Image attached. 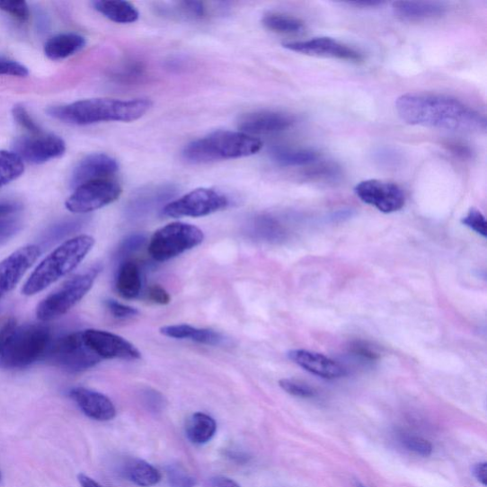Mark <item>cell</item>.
I'll list each match as a JSON object with an SVG mask.
<instances>
[{"label":"cell","instance_id":"obj_9","mask_svg":"<svg viewBox=\"0 0 487 487\" xmlns=\"http://www.w3.org/2000/svg\"><path fill=\"white\" fill-rule=\"evenodd\" d=\"M229 204V199L224 194L215 190L202 188L167 204L162 209V215L173 218L202 217L217 213Z\"/></svg>","mask_w":487,"mask_h":487},{"label":"cell","instance_id":"obj_11","mask_svg":"<svg viewBox=\"0 0 487 487\" xmlns=\"http://www.w3.org/2000/svg\"><path fill=\"white\" fill-rule=\"evenodd\" d=\"M13 150L23 162L38 165L62 156L66 152V144L58 136L43 133L16 139Z\"/></svg>","mask_w":487,"mask_h":487},{"label":"cell","instance_id":"obj_7","mask_svg":"<svg viewBox=\"0 0 487 487\" xmlns=\"http://www.w3.org/2000/svg\"><path fill=\"white\" fill-rule=\"evenodd\" d=\"M203 232L198 226L175 222L159 229L152 236L149 252L158 262H165L193 248L204 241Z\"/></svg>","mask_w":487,"mask_h":487},{"label":"cell","instance_id":"obj_31","mask_svg":"<svg viewBox=\"0 0 487 487\" xmlns=\"http://www.w3.org/2000/svg\"><path fill=\"white\" fill-rule=\"evenodd\" d=\"M23 173L24 162L18 155L0 151V189L18 180Z\"/></svg>","mask_w":487,"mask_h":487},{"label":"cell","instance_id":"obj_2","mask_svg":"<svg viewBox=\"0 0 487 487\" xmlns=\"http://www.w3.org/2000/svg\"><path fill=\"white\" fill-rule=\"evenodd\" d=\"M152 105L151 101L144 99H93L51 107L48 113L59 121L79 126L111 121L132 122L141 119Z\"/></svg>","mask_w":487,"mask_h":487},{"label":"cell","instance_id":"obj_45","mask_svg":"<svg viewBox=\"0 0 487 487\" xmlns=\"http://www.w3.org/2000/svg\"><path fill=\"white\" fill-rule=\"evenodd\" d=\"M146 242V238L142 235H135L126 238L120 246V256H127L129 253H133L143 247Z\"/></svg>","mask_w":487,"mask_h":487},{"label":"cell","instance_id":"obj_39","mask_svg":"<svg viewBox=\"0 0 487 487\" xmlns=\"http://www.w3.org/2000/svg\"><path fill=\"white\" fill-rule=\"evenodd\" d=\"M0 10L7 13L13 19L22 22H26L30 19V9L25 2H16V0H8V2H0Z\"/></svg>","mask_w":487,"mask_h":487},{"label":"cell","instance_id":"obj_24","mask_svg":"<svg viewBox=\"0 0 487 487\" xmlns=\"http://www.w3.org/2000/svg\"><path fill=\"white\" fill-rule=\"evenodd\" d=\"M93 4L97 12L113 22L134 23L139 18L137 8L128 2H122V0H100Z\"/></svg>","mask_w":487,"mask_h":487},{"label":"cell","instance_id":"obj_3","mask_svg":"<svg viewBox=\"0 0 487 487\" xmlns=\"http://www.w3.org/2000/svg\"><path fill=\"white\" fill-rule=\"evenodd\" d=\"M94 239L79 235L61 244L49 254L31 274L22 288V294L32 297L75 270L91 252Z\"/></svg>","mask_w":487,"mask_h":487},{"label":"cell","instance_id":"obj_26","mask_svg":"<svg viewBox=\"0 0 487 487\" xmlns=\"http://www.w3.org/2000/svg\"><path fill=\"white\" fill-rule=\"evenodd\" d=\"M117 289L125 299H135L140 295L142 288L141 271L132 261L124 262L118 272Z\"/></svg>","mask_w":487,"mask_h":487},{"label":"cell","instance_id":"obj_38","mask_svg":"<svg viewBox=\"0 0 487 487\" xmlns=\"http://www.w3.org/2000/svg\"><path fill=\"white\" fill-rule=\"evenodd\" d=\"M462 223L470 230L480 235L483 238L487 236V223L484 216L478 208H470L467 215L463 218Z\"/></svg>","mask_w":487,"mask_h":487},{"label":"cell","instance_id":"obj_40","mask_svg":"<svg viewBox=\"0 0 487 487\" xmlns=\"http://www.w3.org/2000/svg\"><path fill=\"white\" fill-rule=\"evenodd\" d=\"M22 229L20 219L11 216L0 218V245L8 242Z\"/></svg>","mask_w":487,"mask_h":487},{"label":"cell","instance_id":"obj_12","mask_svg":"<svg viewBox=\"0 0 487 487\" xmlns=\"http://www.w3.org/2000/svg\"><path fill=\"white\" fill-rule=\"evenodd\" d=\"M354 191L361 201L384 214L396 213L405 204L403 190L392 182L368 180L357 184Z\"/></svg>","mask_w":487,"mask_h":487},{"label":"cell","instance_id":"obj_23","mask_svg":"<svg viewBox=\"0 0 487 487\" xmlns=\"http://www.w3.org/2000/svg\"><path fill=\"white\" fill-rule=\"evenodd\" d=\"M173 187L161 186L143 190L137 197L133 199L128 209L132 215H143L151 212L153 208L165 202L173 196Z\"/></svg>","mask_w":487,"mask_h":487},{"label":"cell","instance_id":"obj_10","mask_svg":"<svg viewBox=\"0 0 487 487\" xmlns=\"http://www.w3.org/2000/svg\"><path fill=\"white\" fill-rule=\"evenodd\" d=\"M121 193L120 185L110 178L93 181L77 187L65 206L71 213L88 214L117 201Z\"/></svg>","mask_w":487,"mask_h":487},{"label":"cell","instance_id":"obj_21","mask_svg":"<svg viewBox=\"0 0 487 487\" xmlns=\"http://www.w3.org/2000/svg\"><path fill=\"white\" fill-rule=\"evenodd\" d=\"M161 334L164 336L190 340L192 342L207 345L220 346L225 342V337L213 330L199 329L190 326V324H173L160 329Z\"/></svg>","mask_w":487,"mask_h":487},{"label":"cell","instance_id":"obj_15","mask_svg":"<svg viewBox=\"0 0 487 487\" xmlns=\"http://www.w3.org/2000/svg\"><path fill=\"white\" fill-rule=\"evenodd\" d=\"M40 253L39 246L28 245L15 251L0 262V300L19 284Z\"/></svg>","mask_w":487,"mask_h":487},{"label":"cell","instance_id":"obj_47","mask_svg":"<svg viewBox=\"0 0 487 487\" xmlns=\"http://www.w3.org/2000/svg\"><path fill=\"white\" fill-rule=\"evenodd\" d=\"M16 328V322L14 319H10L0 327V354L4 350L8 341Z\"/></svg>","mask_w":487,"mask_h":487},{"label":"cell","instance_id":"obj_27","mask_svg":"<svg viewBox=\"0 0 487 487\" xmlns=\"http://www.w3.org/2000/svg\"><path fill=\"white\" fill-rule=\"evenodd\" d=\"M271 158L283 167H305L317 164L319 155L310 149L275 147Z\"/></svg>","mask_w":487,"mask_h":487},{"label":"cell","instance_id":"obj_48","mask_svg":"<svg viewBox=\"0 0 487 487\" xmlns=\"http://www.w3.org/2000/svg\"><path fill=\"white\" fill-rule=\"evenodd\" d=\"M474 475L483 486L487 484V464L486 462L476 464L474 467Z\"/></svg>","mask_w":487,"mask_h":487},{"label":"cell","instance_id":"obj_5","mask_svg":"<svg viewBox=\"0 0 487 487\" xmlns=\"http://www.w3.org/2000/svg\"><path fill=\"white\" fill-rule=\"evenodd\" d=\"M52 344L50 329L44 324L29 323L15 328L2 354L0 368L19 369L44 359Z\"/></svg>","mask_w":487,"mask_h":487},{"label":"cell","instance_id":"obj_33","mask_svg":"<svg viewBox=\"0 0 487 487\" xmlns=\"http://www.w3.org/2000/svg\"><path fill=\"white\" fill-rule=\"evenodd\" d=\"M400 442L404 448L421 457H429L433 451L431 443L419 436L403 434Z\"/></svg>","mask_w":487,"mask_h":487},{"label":"cell","instance_id":"obj_53","mask_svg":"<svg viewBox=\"0 0 487 487\" xmlns=\"http://www.w3.org/2000/svg\"><path fill=\"white\" fill-rule=\"evenodd\" d=\"M229 457H231L232 459L239 462V463H245L248 461V456H245V454H243V453H233V452H230L229 454Z\"/></svg>","mask_w":487,"mask_h":487},{"label":"cell","instance_id":"obj_42","mask_svg":"<svg viewBox=\"0 0 487 487\" xmlns=\"http://www.w3.org/2000/svg\"><path fill=\"white\" fill-rule=\"evenodd\" d=\"M29 75L24 65L14 60L0 58V75L25 77Z\"/></svg>","mask_w":487,"mask_h":487},{"label":"cell","instance_id":"obj_52","mask_svg":"<svg viewBox=\"0 0 487 487\" xmlns=\"http://www.w3.org/2000/svg\"><path fill=\"white\" fill-rule=\"evenodd\" d=\"M350 5H354L356 7L362 8H376L382 6L384 3L382 2H359V3H350Z\"/></svg>","mask_w":487,"mask_h":487},{"label":"cell","instance_id":"obj_50","mask_svg":"<svg viewBox=\"0 0 487 487\" xmlns=\"http://www.w3.org/2000/svg\"><path fill=\"white\" fill-rule=\"evenodd\" d=\"M20 208L21 205L16 203H0V218L12 216L13 214L18 212Z\"/></svg>","mask_w":487,"mask_h":487},{"label":"cell","instance_id":"obj_16","mask_svg":"<svg viewBox=\"0 0 487 487\" xmlns=\"http://www.w3.org/2000/svg\"><path fill=\"white\" fill-rule=\"evenodd\" d=\"M296 119L281 111H263L248 113L238 124L240 132L249 136L274 135L288 131Z\"/></svg>","mask_w":487,"mask_h":487},{"label":"cell","instance_id":"obj_6","mask_svg":"<svg viewBox=\"0 0 487 487\" xmlns=\"http://www.w3.org/2000/svg\"><path fill=\"white\" fill-rule=\"evenodd\" d=\"M101 270L100 266H94L84 273L75 275L42 300L37 308L39 320L50 322L68 314L88 294Z\"/></svg>","mask_w":487,"mask_h":487},{"label":"cell","instance_id":"obj_17","mask_svg":"<svg viewBox=\"0 0 487 487\" xmlns=\"http://www.w3.org/2000/svg\"><path fill=\"white\" fill-rule=\"evenodd\" d=\"M120 169L118 161L105 154H93L81 160L71 177V186L75 189L85 183L107 180Z\"/></svg>","mask_w":487,"mask_h":487},{"label":"cell","instance_id":"obj_8","mask_svg":"<svg viewBox=\"0 0 487 487\" xmlns=\"http://www.w3.org/2000/svg\"><path fill=\"white\" fill-rule=\"evenodd\" d=\"M44 359L69 372L85 371L102 361L86 344L83 332L65 335L52 342Z\"/></svg>","mask_w":487,"mask_h":487},{"label":"cell","instance_id":"obj_36","mask_svg":"<svg viewBox=\"0 0 487 487\" xmlns=\"http://www.w3.org/2000/svg\"><path fill=\"white\" fill-rule=\"evenodd\" d=\"M350 353L356 360H360L364 364L376 363L380 359L376 349L364 341H356L352 343L350 347Z\"/></svg>","mask_w":487,"mask_h":487},{"label":"cell","instance_id":"obj_37","mask_svg":"<svg viewBox=\"0 0 487 487\" xmlns=\"http://www.w3.org/2000/svg\"><path fill=\"white\" fill-rule=\"evenodd\" d=\"M279 385L287 394L299 398H314L316 396L315 389L312 386L297 380L283 379Z\"/></svg>","mask_w":487,"mask_h":487},{"label":"cell","instance_id":"obj_46","mask_svg":"<svg viewBox=\"0 0 487 487\" xmlns=\"http://www.w3.org/2000/svg\"><path fill=\"white\" fill-rule=\"evenodd\" d=\"M148 297L151 301L158 305H168L171 302L169 292L164 287L159 285L150 287Z\"/></svg>","mask_w":487,"mask_h":487},{"label":"cell","instance_id":"obj_35","mask_svg":"<svg viewBox=\"0 0 487 487\" xmlns=\"http://www.w3.org/2000/svg\"><path fill=\"white\" fill-rule=\"evenodd\" d=\"M12 115L16 123L29 133V136H38L44 132L42 128L32 120L28 111L22 105H16L13 108Z\"/></svg>","mask_w":487,"mask_h":487},{"label":"cell","instance_id":"obj_44","mask_svg":"<svg viewBox=\"0 0 487 487\" xmlns=\"http://www.w3.org/2000/svg\"><path fill=\"white\" fill-rule=\"evenodd\" d=\"M176 11L191 19H201L206 13L204 4L199 2L180 3Z\"/></svg>","mask_w":487,"mask_h":487},{"label":"cell","instance_id":"obj_43","mask_svg":"<svg viewBox=\"0 0 487 487\" xmlns=\"http://www.w3.org/2000/svg\"><path fill=\"white\" fill-rule=\"evenodd\" d=\"M142 399L146 408L154 412H158L164 408L165 399L164 395L154 391V389H147V391L143 392Z\"/></svg>","mask_w":487,"mask_h":487},{"label":"cell","instance_id":"obj_55","mask_svg":"<svg viewBox=\"0 0 487 487\" xmlns=\"http://www.w3.org/2000/svg\"><path fill=\"white\" fill-rule=\"evenodd\" d=\"M2 480H3V474L2 473H0V482H2Z\"/></svg>","mask_w":487,"mask_h":487},{"label":"cell","instance_id":"obj_54","mask_svg":"<svg viewBox=\"0 0 487 487\" xmlns=\"http://www.w3.org/2000/svg\"><path fill=\"white\" fill-rule=\"evenodd\" d=\"M357 487H367V486H365L364 484L359 483H357Z\"/></svg>","mask_w":487,"mask_h":487},{"label":"cell","instance_id":"obj_32","mask_svg":"<svg viewBox=\"0 0 487 487\" xmlns=\"http://www.w3.org/2000/svg\"><path fill=\"white\" fill-rule=\"evenodd\" d=\"M84 224V219H70L63 221L59 224H57L47 232L43 239V244L48 245V244H52L60 239H63L65 236H67L75 232H77L81 226Z\"/></svg>","mask_w":487,"mask_h":487},{"label":"cell","instance_id":"obj_14","mask_svg":"<svg viewBox=\"0 0 487 487\" xmlns=\"http://www.w3.org/2000/svg\"><path fill=\"white\" fill-rule=\"evenodd\" d=\"M288 50L305 56L334 58L352 62L363 60V55L347 44L331 38H314L308 40L288 42L284 44Z\"/></svg>","mask_w":487,"mask_h":487},{"label":"cell","instance_id":"obj_1","mask_svg":"<svg viewBox=\"0 0 487 487\" xmlns=\"http://www.w3.org/2000/svg\"><path fill=\"white\" fill-rule=\"evenodd\" d=\"M395 108L399 118L410 125L467 134L486 131L485 117L456 97L429 93H405L398 97Z\"/></svg>","mask_w":487,"mask_h":487},{"label":"cell","instance_id":"obj_51","mask_svg":"<svg viewBox=\"0 0 487 487\" xmlns=\"http://www.w3.org/2000/svg\"><path fill=\"white\" fill-rule=\"evenodd\" d=\"M78 482L81 487H103L102 484L84 474L78 475Z\"/></svg>","mask_w":487,"mask_h":487},{"label":"cell","instance_id":"obj_4","mask_svg":"<svg viewBox=\"0 0 487 487\" xmlns=\"http://www.w3.org/2000/svg\"><path fill=\"white\" fill-rule=\"evenodd\" d=\"M261 140L241 132L219 131L192 141L184 149L185 160L204 164L219 160L253 155L261 150Z\"/></svg>","mask_w":487,"mask_h":487},{"label":"cell","instance_id":"obj_22","mask_svg":"<svg viewBox=\"0 0 487 487\" xmlns=\"http://www.w3.org/2000/svg\"><path fill=\"white\" fill-rule=\"evenodd\" d=\"M86 44L84 37L76 34H62L49 40L44 46V53L52 60L67 58L80 50Z\"/></svg>","mask_w":487,"mask_h":487},{"label":"cell","instance_id":"obj_28","mask_svg":"<svg viewBox=\"0 0 487 487\" xmlns=\"http://www.w3.org/2000/svg\"><path fill=\"white\" fill-rule=\"evenodd\" d=\"M124 474L129 481L141 487L154 486L161 480L158 470L140 459L129 460L125 465Z\"/></svg>","mask_w":487,"mask_h":487},{"label":"cell","instance_id":"obj_19","mask_svg":"<svg viewBox=\"0 0 487 487\" xmlns=\"http://www.w3.org/2000/svg\"><path fill=\"white\" fill-rule=\"evenodd\" d=\"M70 396L89 418L107 421L117 415L115 404L104 394L85 387H75Z\"/></svg>","mask_w":487,"mask_h":487},{"label":"cell","instance_id":"obj_18","mask_svg":"<svg viewBox=\"0 0 487 487\" xmlns=\"http://www.w3.org/2000/svg\"><path fill=\"white\" fill-rule=\"evenodd\" d=\"M288 359L312 373V375L323 379H337L346 376V368L326 355L318 352L295 350L288 353Z\"/></svg>","mask_w":487,"mask_h":487},{"label":"cell","instance_id":"obj_29","mask_svg":"<svg viewBox=\"0 0 487 487\" xmlns=\"http://www.w3.org/2000/svg\"><path fill=\"white\" fill-rule=\"evenodd\" d=\"M252 234L269 242H280L287 235L283 225L270 216L256 217L252 223Z\"/></svg>","mask_w":487,"mask_h":487},{"label":"cell","instance_id":"obj_30","mask_svg":"<svg viewBox=\"0 0 487 487\" xmlns=\"http://www.w3.org/2000/svg\"><path fill=\"white\" fill-rule=\"evenodd\" d=\"M264 26L275 32L285 35H298L305 30L303 21L283 13H268L262 21Z\"/></svg>","mask_w":487,"mask_h":487},{"label":"cell","instance_id":"obj_49","mask_svg":"<svg viewBox=\"0 0 487 487\" xmlns=\"http://www.w3.org/2000/svg\"><path fill=\"white\" fill-rule=\"evenodd\" d=\"M210 483L214 487H241L235 480L224 476L214 477L210 480Z\"/></svg>","mask_w":487,"mask_h":487},{"label":"cell","instance_id":"obj_34","mask_svg":"<svg viewBox=\"0 0 487 487\" xmlns=\"http://www.w3.org/2000/svg\"><path fill=\"white\" fill-rule=\"evenodd\" d=\"M168 482L172 487H196L198 481L181 465H171L167 468Z\"/></svg>","mask_w":487,"mask_h":487},{"label":"cell","instance_id":"obj_41","mask_svg":"<svg viewBox=\"0 0 487 487\" xmlns=\"http://www.w3.org/2000/svg\"><path fill=\"white\" fill-rule=\"evenodd\" d=\"M106 305L111 315L118 319L133 318L139 314L136 307L121 304L116 300H108Z\"/></svg>","mask_w":487,"mask_h":487},{"label":"cell","instance_id":"obj_25","mask_svg":"<svg viewBox=\"0 0 487 487\" xmlns=\"http://www.w3.org/2000/svg\"><path fill=\"white\" fill-rule=\"evenodd\" d=\"M217 421L202 412L192 414L186 425L188 439L194 445H205L213 439L217 432Z\"/></svg>","mask_w":487,"mask_h":487},{"label":"cell","instance_id":"obj_13","mask_svg":"<svg viewBox=\"0 0 487 487\" xmlns=\"http://www.w3.org/2000/svg\"><path fill=\"white\" fill-rule=\"evenodd\" d=\"M88 347L102 359L138 360L141 353L125 338L100 330L83 332Z\"/></svg>","mask_w":487,"mask_h":487},{"label":"cell","instance_id":"obj_20","mask_svg":"<svg viewBox=\"0 0 487 487\" xmlns=\"http://www.w3.org/2000/svg\"><path fill=\"white\" fill-rule=\"evenodd\" d=\"M397 18L407 22H423L441 19L447 6L438 2H397L393 6Z\"/></svg>","mask_w":487,"mask_h":487}]
</instances>
